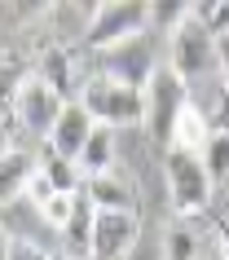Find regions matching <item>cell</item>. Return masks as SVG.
<instances>
[{"label": "cell", "instance_id": "obj_20", "mask_svg": "<svg viewBox=\"0 0 229 260\" xmlns=\"http://www.w3.org/2000/svg\"><path fill=\"white\" fill-rule=\"evenodd\" d=\"M75 203H80V194H57L53 203L40 212V220H44V225H53V230L62 234V230H67V220L75 216Z\"/></svg>", "mask_w": 229, "mask_h": 260}, {"label": "cell", "instance_id": "obj_7", "mask_svg": "<svg viewBox=\"0 0 229 260\" xmlns=\"http://www.w3.org/2000/svg\"><path fill=\"white\" fill-rule=\"evenodd\" d=\"M137 234H141V216L137 212H97L93 260H123L133 251Z\"/></svg>", "mask_w": 229, "mask_h": 260}, {"label": "cell", "instance_id": "obj_26", "mask_svg": "<svg viewBox=\"0 0 229 260\" xmlns=\"http://www.w3.org/2000/svg\"><path fill=\"white\" fill-rule=\"evenodd\" d=\"M53 260H75V256H67V251H62V256H53Z\"/></svg>", "mask_w": 229, "mask_h": 260}, {"label": "cell", "instance_id": "obj_5", "mask_svg": "<svg viewBox=\"0 0 229 260\" xmlns=\"http://www.w3.org/2000/svg\"><path fill=\"white\" fill-rule=\"evenodd\" d=\"M216 62H220V40H216L212 31L203 27L199 18H189L185 27L176 31L172 40H168V67H172L185 84L203 80V75H207Z\"/></svg>", "mask_w": 229, "mask_h": 260}, {"label": "cell", "instance_id": "obj_18", "mask_svg": "<svg viewBox=\"0 0 229 260\" xmlns=\"http://www.w3.org/2000/svg\"><path fill=\"white\" fill-rule=\"evenodd\" d=\"M199 159H203V168L212 172V181H225L229 185V137L225 133H212V141L203 146Z\"/></svg>", "mask_w": 229, "mask_h": 260}, {"label": "cell", "instance_id": "obj_3", "mask_svg": "<svg viewBox=\"0 0 229 260\" xmlns=\"http://www.w3.org/2000/svg\"><path fill=\"white\" fill-rule=\"evenodd\" d=\"M189 102H194L189 84L172 67H159L150 75V84H146V128L159 146H172V128H176V119H181V110Z\"/></svg>", "mask_w": 229, "mask_h": 260}, {"label": "cell", "instance_id": "obj_21", "mask_svg": "<svg viewBox=\"0 0 229 260\" xmlns=\"http://www.w3.org/2000/svg\"><path fill=\"white\" fill-rule=\"evenodd\" d=\"M22 199H27V207H36V212H44V207L57 199V190H53V181L44 177V172H36V177L27 181V190H22Z\"/></svg>", "mask_w": 229, "mask_h": 260}, {"label": "cell", "instance_id": "obj_9", "mask_svg": "<svg viewBox=\"0 0 229 260\" xmlns=\"http://www.w3.org/2000/svg\"><path fill=\"white\" fill-rule=\"evenodd\" d=\"M36 75L49 88H57L67 102H75L84 88V80L75 75V49H67V44H44L40 57H36Z\"/></svg>", "mask_w": 229, "mask_h": 260}, {"label": "cell", "instance_id": "obj_2", "mask_svg": "<svg viewBox=\"0 0 229 260\" xmlns=\"http://www.w3.org/2000/svg\"><path fill=\"white\" fill-rule=\"evenodd\" d=\"M150 27V5H137V0H119V5H97L93 22H88V36H84L80 53H115L123 44L141 40Z\"/></svg>", "mask_w": 229, "mask_h": 260}, {"label": "cell", "instance_id": "obj_19", "mask_svg": "<svg viewBox=\"0 0 229 260\" xmlns=\"http://www.w3.org/2000/svg\"><path fill=\"white\" fill-rule=\"evenodd\" d=\"M189 9H194V18L212 31L216 40H229V0L225 5L220 0H207V5H189Z\"/></svg>", "mask_w": 229, "mask_h": 260}, {"label": "cell", "instance_id": "obj_23", "mask_svg": "<svg viewBox=\"0 0 229 260\" xmlns=\"http://www.w3.org/2000/svg\"><path fill=\"white\" fill-rule=\"evenodd\" d=\"M207 119H212V133H225V137H229V93L216 97V106H212Z\"/></svg>", "mask_w": 229, "mask_h": 260}, {"label": "cell", "instance_id": "obj_15", "mask_svg": "<svg viewBox=\"0 0 229 260\" xmlns=\"http://www.w3.org/2000/svg\"><path fill=\"white\" fill-rule=\"evenodd\" d=\"M40 172L53 181V190H57V194H80V190H84V172H80V164H71V159H62V154H53V150H44Z\"/></svg>", "mask_w": 229, "mask_h": 260}, {"label": "cell", "instance_id": "obj_14", "mask_svg": "<svg viewBox=\"0 0 229 260\" xmlns=\"http://www.w3.org/2000/svg\"><path fill=\"white\" fill-rule=\"evenodd\" d=\"M80 172H84V181L102 177V172H115V128H97L88 137V146L80 154Z\"/></svg>", "mask_w": 229, "mask_h": 260}, {"label": "cell", "instance_id": "obj_13", "mask_svg": "<svg viewBox=\"0 0 229 260\" xmlns=\"http://www.w3.org/2000/svg\"><path fill=\"white\" fill-rule=\"evenodd\" d=\"M212 141V119L203 115L194 102H189L185 110H181V119H176L172 128V146L168 150H189V154H203V146Z\"/></svg>", "mask_w": 229, "mask_h": 260}, {"label": "cell", "instance_id": "obj_12", "mask_svg": "<svg viewBox=\"0 0 229 260\" xmlns=\"http://www.w3.org/2000/svg\"><path fill=\"white\" fill-rule=\"evenodd\" d=\"M93 230H97V207L88 203V194L80 190V203H75V216L67 220L62 230V243H67V256H88L93 260Z\"/></svg>", "mask_w": 229, "mask_h": 260}, {"label": "cell", "instance_id": "obj_8", "mask_svg": "<svg viewBox=\"0 0 229 260\" xmlns=\"http://www.w3.org/2000/svg\"><path fill=\"white\" fill-rule=\"evenodd\" d=\"M97 128H102V123H97L93 115H88V106H84L80 97H75V102H67L62 119H57L53 137H49V150L62 154V159H71V164H80L84 146H88V137H93Z\"/></svg>", "mask_w": 229, "mask_h": 260}, {"label": "cell", "instance_id": "obj_25", "mask_svg": "<svg viewBox=\"0 0 229 260\" xmlns=\"http://www.w3.org/2000/svg\"><path fill=\"white\" fill-rule=\"evenodd\" d=\"M216 234H220V247H216V251H220V260H229V220H225Z\"/></svg>", "mask_w": 229, "mask_h": 260}, {"label": "cell", "instance_id": "obj_10", "mask_svg": "<svg viewBox=\"0 0 229 260\" xmlns=\"http://www.w3.org/2000/svg\"><path fill=\"white\" fill-rule=\"evenodd\" d=\"M36 172H40L36 154H27L22 146H5V154H0V199H5V207L22 199V190Z\"/></svg>", "mask_w": 229, "mask_h": 260}, {"label": "cell", "instance_id": "obj_1", "mask_svg": "<svg viewBox=\"0 0 229 260\" xmlns=\"http://www.w3.org/2000/svg\"><path fill=\"white\" fill-rule=\"evenodd\" d=\"M80 102L88 106L102 128H133V123H146V88L137 84H123L115 75H84V88H80Z\"/></svg>", "mask_w": 229, "mask_h": 260}, {"label": "cell", "instance_id": "obj_22", "mask_svg": "<svg viewBox=\"0 0 229 260\" xmlns=\"http://www.w3.org/2000/svg\"><path fill=\"white\" fill-rule=\"evenodd\" d=\"M5 260H53L44 247H36L31 238H22V234H14L9 243H5Z\"/></svg>", "mask_w": 229, "mask_h": 260}, {"label": "cell", "instance_id": "obj_6", "mask_svg": "<svg viewBox=\"0 0 229 260\" xmlns=\"http://www.w3.org/2000/svg\"><path fill=\"white\" fill-rule=\"evenodd\" d=\"M62 110H67V97L57 93V88H49V84L31 71V80L22 84V88H18V97H14V110H5V115H14L18 128H22V133H31V137H53Z\"/></svg>", "mask_w": 229, "mask_h": 260}, {"label": "cell", "instance_id": "obj_4", "mask_svg": "<svg viewBox=\"0 0 229 260\" xmlns=\"http://www.w3.org/2000/svg\"><path fill=\"white\" fill-rule=\"evenodd\" d=\"M168 194H172V212L181 220L207 212V203H212V172L203 168L199 154L168 150Z\"/></svg>", "mask_w": 229, "mask_h": 260}, {"label": "cell", "instance_id": "obj_17", "mask_svg": "<svg viewBox=\"0 0 229 260\" xmlns=\"http://www.w3.org/2000/svg\"><path fill=\"white\" fill-rule=\"evenodd\" d=\"M189 18H194V9H189V5H176V0L150 5V31H168V36H176Z\"/></svg>", "mask_w": 229, "mask_h": 260}, {"label": "cell", "instance_id": "obj_27", "mask_svg": "<svg viewBox=\"0 0 229 260\" xmlns=\"http://www.w3.org/2000/svg\"><path fill=\"white\" fill-rule=\"evenodd\" d=\"M212 260H220V251H216V256H212Z\"/></svg>", "mask_w": 229, "mask_h": 260}, {"label": "cell", "instance_id": "obj_11", "mask_svg": "<svg viewBox=\"0 0 229 260\" xmlns=\"http://www.w3.org/2000/svg\"><path fill=\"white\" fill-rule=\"evenodd\" d=\"M84 194L97 212H137V190L119 172H102V177H88L84 181Z\"/></svg>", "mask_w": 229, "mask_h": 260}, {"label": "cell", "instance_id": "obj_24", "mask_svg": "<svg viewBox=\"0 0 229 260\" xmlns=\"http://www.w3.org/2000/svg\"><path fill=\"white\" fill-rule=\"evenodd\" d=\"M220 93H229V40H220Z\"/></svg>", "mask_w": 229, "mask_h": 260}, {"label": "cell", "instance_id": "obj_16", "mask_svg": "<svg viewBox=\"0 0 229 260\" xmlns=\"http://www.w3.org/2000/svg\"><path fill=\"white\" fill-rule=\"evenodd\" d=\"M199 251H203V238L189 230L185 220L168 225V234H163V260H199Z\"/></svg>", "mask_w": 229, "mask_h": 260}]
</instances>
